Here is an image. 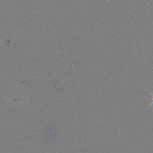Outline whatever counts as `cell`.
Segmentation results:
<instances>
[{
    "mask_svg": "<svg viewBox=\"0 0 153 153\" xmlns=\"http://www.w3.org/2000/svg\"><path fill=\"white\" fill-rule=\"evenodd\" d=\"M148 91L150 93V94L152 96V102H151V104L148 106V107H150V106H153V93H151L150 91H149V90H148Z\"/></svg>",
    "mask_w": 153,
    "mask_h": 153,
    "instance_id": "1",
    "label": "cell"
}]
</instances>
